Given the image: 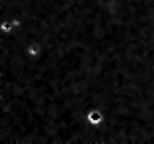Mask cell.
Returning a JSON list of instances; mask_svg holds the SVG:
<instances>
[{
    "label": "cell",
    "instance_id": "1",
    "mask_svg": "<svg viewBox=\"0 0 154 144\" xmlns=\"http://www.w3.org/2000/svg\"><path fill=\"white\" fill-rule=\"evenodd\" d=\"M87 118H88V122H90V123L98 125V123L103 122L104 115H103V112H101L100 109H93V110H90V112L87 114Z\"/></svg>",
    "mask_w": 154,
    "mask_h": 144
}]
</instances>
